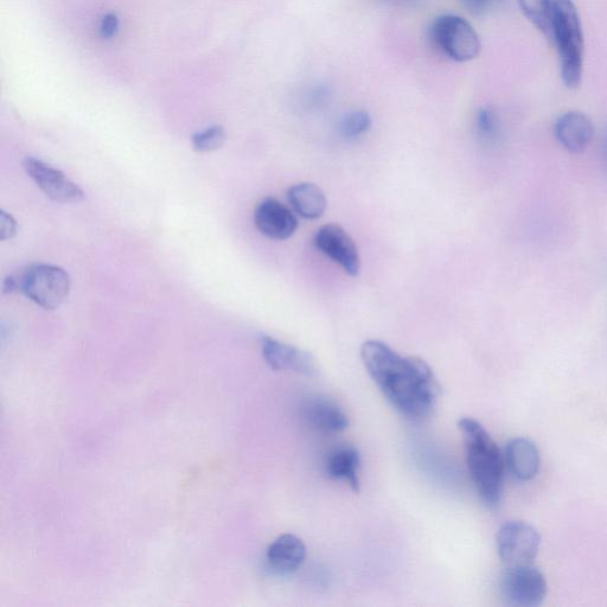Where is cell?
I'll return each instance as SVG.
<instances>
[{"label": "cell", "instance_id": "6da1fadb", "mask_svg": "<svg viewBox=\"0 0 607 607\" xmlns=\"http://www.w3.org/2000/svg\"><path fill=\"white\" fill-rule=\"evenodd\" d=\"M361 356L367 372L396 411L412 421L430 417L440 387L424 360L401 356L386 343L375 340L362 345Z\"/></svg>", "mask_w": 607, "mask_h": 607}, {"label": "cell", "instance_id": "7a4b0ae2", "mask_svg": "<svg viewBox=\"0 0 607 607\" xmlns=\"http://www.w3.org/2000/svg\"><path fill=\"white\" fill-rule=\"evenodd\" d=\"M462 432L466 460L472 482L485 506L494 508L501 501L504 456L493 438L477 420L463 418L458 423Z\"/></svg>", "mask_w": 607, "mask_h": 607}, {"label": "cell", "instance_id": "3957f363", "mask_svg": "<svg viewBox=\"0 0 607 607\" xmlns=\"http://www.w3.org/2000/svg\"><path fill=\"white\" fill-rule=\"evenodd\" d=\"M551 2V30L549 40L557 47L561 78L566 87L577 88L583 78L584 34L573 0Z\"/></svg>", "mask_w": 607, "mask_h": 607}, {"label": "cell", "instance_id": "277c9868", "mask_svg": "<svg viewBox=\"0 0 607 607\" xmlns=\"http://www.w3.org/2000/svg\"><path fill=\"white\" fill-rule=\"evenodd\" d=\"M428 38L440 54L459 63L477 59L482 51L481 38L475 28L457 15H442L434 19L428 29Z\"/></svg>", "mask_w": 607, "mask_h": 607}, {"label": "cell", "instance_id": "5b68a950", "mask_svg": "<svg viewBox=\"0 0 607 607\" xmlns=\"http://www.w3.org/2000/svg\"><path fill=\"white\" fill-rule=\"evenodd\" d=\"M21 290L35 304L46 310H55L65 303L70 291V279L62 268L53 265H35L21 278Z\"/></svg>", "mask_w": 607, "mask_h": 607}, {"label": "cell", "instance_id": "8992f818", "mask_svg": "<svg viewBox=\"0 0 607 607\" xmlns=\"http://www.w3.org/2000/svg\"><path fill=\"white\" fill-rule=\"evenodd\" d=\"M547 589L545 575L532 564L508 566L500 580L502 597L513 606H538L545 600Z\"/></svg>", "mask_w": 607, "mask_h": 607}, {"label": "cell", "instance_id": "52a82bcc", "mask_svg": "<svg viewBox=\"0 0 607 607\" xmlns=\"http://www.w3.org/2000/svg\"><path fill=\"white\" fill-rule=\"evenodd\" d=\"M497 552L507 566L533 564L539 553L541 536L532 525L522 521H510L498 530Z\"/></svg>", "mask_w": 607, "mask_h": 607}, {"label": "cell", "instance_id": "ba28073f", "mask_svg": "<svg viewBox=\"0 0 607 607\" xmlns=\"http://www.w3.org/2000/svg\"><path fill=\"white\" fill-rule=\"evenodd\" d=\"M25 171L50 200L59 203H79L85 198V193L62 171L53 168L40 159L25 158Z\"/></svg>", "mask_w": 607, "mask_h": 607}, {"label": "cell", "instance_id": "9c48e42d", "mask_svg": "<svg viewBox=\"0 0 607 607\" xmlns=\"http://www.w3.org/2000/svg\"><path fill=\"white\" fill-rule=\"evenodd\" d=\"M315 245L325 257L340 265L349 276H359L361 271L359 249L342 227L325 225L319 228L315 236Z\"/></svg>", "mask_w": 607, "mask_h": 607}, {"label": "cell", "instance_id": "30bf717a", "mask_svg": "<svg viewBox=\"0 0 607 607\" xmlns=\"http://www.w3.org/2000/svg\"><path fill=\"white\" fill-rule=\"evenodd\" d=\"M261 353L268 366L277 372L291 370V372L305 376H313L318 373L316 360L308 351L279 342L272 337H263Z\"/></svg>", "mask_w": 607, "mask_h": 607}, {"label": "cell", "instance_id": "8fae6325", "mask_svg": "<svg viewBox=\"0 0 607 607\" xmlns=\"http://www.w3.org/2000/svg\"><path fill=\"white\" fill-rule=\"evenodd\" d=\"M255 227L267 238L283 241L296 233L298 220L285 204L266 198L254 212Z\"/></svg>", "mask_w": 607, "mask_h": 607}, {"label": "cell", "instance_id": "7c38bea8", "mask_svg": "<svg viewBox=\"0 0 607 607\" xmlns=\"http://www.w3.org/2000/svg\"><path fill=\"white\" fill-rule=\"evenodd\" d=\"M302 414L316 430L328 434L341 433L347 430L349 420L342 408L325 396H309L302 404Z\"/></svg>", "mask_w": 607, "mask_h": 607}, {"label": "cell", "instance_id": "4fadbf2b", "mask_svg": "<svg viewBox=\"0 0 607 607\" xmlns=\"http://www.w3.org/2000/svg\"><path fill=\"white\" fill-rule=\"evenodd\" d=\"M555 138L566 151L581 153L589 148L594 127L589 117L578 111L560 115L554 126Z\"/></svg>", "mask_w": 607, "mask_h": 607}, {"label": "cell", "instance_id": "5bb4252c", "mask_svg": "<svg viewBox=\"0 0 607 607\" xmlns=\"http://www.w3.org/2000/svg\"><path fill=\"white\" fill-rule=\"evenodd\" d=\"M306 558L304 542L293 534L280 535L267 548V566L274 573L289 575L299 570Z\"/></svg>", "mask_w": 607, "mask_h": 607}, {"label": "cell", "instance_id": "9a60e30c", "mask_svg": "<svg viewBox=\"0 0 607 607\" xmlns=\"http://www.w3.org/2000/svg\"><path fill=\"white\" fill-rule=\"evenodd\" d=\"M504 462L517 481H532L540 469L538 447L527 438L511 439L504 453Z\"/></svg>", "mask_w": 607, "mask_h": 607}, {"label": "cell", "instance_id": "2e32d148", "mask_svg": "<svg viewBox=\"0 0 607 607\" xmlns=\"http://www.w3.org/2000/svg\"><path fill=\"white\" fill-rule=\"evenodd\" d=\"M289 201L295 212L306 220H317L327 210L328 201L316 184L299 183L289 190Z\"/></svg>", "mask_w": 607, "mask_h": 607}, {"label": "cell", "instance_id": "e0dca14e", "mask_svg": "<svg viewBox=\"0 0 607 607\" xmlns=\"http://www.w3.org/2000/svg\"><path fill=\"white\" fill-rule=\"evenodd\" d=\"M360 455L353 447H342L329 455L325 471L329 477L347 483L354 491L360 490Z\"/></svg>", "mask_w": 607, "mask_h": 607}, {"label": "cell", "instance_id": "ac0fdd59", "mask_svg": "<svg viewBox=\"0 0 607 607\" xmlns=\"http://www.w3.org/2000/svg\"><path fill=\"white\" fill-rule=\"evenodd\" d=\"M525 16L543 35L551 30V2L549 0H517Z\"/></svg>", "mask_w": 607, "mask_h": 607}, {"label": "cell", "instance_id": "d6986e66", "mask_svg": "<svg viewBox=\"0 0 607 607\" xmlns=\"http://www.w3.org/2000/svg\"><path fill=\"white\" fill-rule=\"evenodd\" d=\"M226 132L222 126H212L198 132L193 137V146L196 152L208 153L220 149L225 144Z\"/></svg>", "mask_w": 607, "mask_h": 607}, {"label": "cell", "instance_id": "ffe728a7", "mask_svg": "<svg viewBox=\"0 0 607 607\" xmlns=\"http://www.w3.org/2000/svg\"><path fill=\"white\" fill-rule=\"evenodd\" d=\"M372 127V118L367 112H351L342 119L340 132L344 138L360 137Z\"/></svg>", "mask_w": 607, "mask_h": 607}, {"label": "cell", "instance_id": "44dd1931", "mask_svg": "<svg viewBox=\"0 0 607 607\" xmlns=\"http://www.w3.org/2000/svg\"><path fill=\"white\" fill-rule=\"evenodd\" d=\"M476 129L478 136L484 140V142H494L500 133V119L497 114L490 110V108H482L477 113L476 118Z\"/></svg>", "mask_w": 607, "mask_h": 607}, {"label": "cell", "instance_id": "7402d4cb", "mask_svg": "<svg viewBox=\"0 0 607 607\" xmlns=\"http://www.w3.org/2000/svg\"><path fill=\"white\" fill-rule=\"evenodd\" d=\"M497 2L498 0H460L464 8L475 16L488 14L490 10L494 9Z\"/></svg>", "mask_w": 607, "mask_h": 607}, {"label": "cell", "instance_id": "603a6c76", "mask_svg": "<svg viewBox=\"0 0 607 607\" xmlns=\"http://www.w3.org/2000/svg\"><path fill=\"white\" fill-rule=\"evenodd\" d=\"M120 27L119 18L114 14H107L101 18L99 25V33L102 38L110 40L118 34Z\"/></svg>", "mask_w": 607, "mask_h": 607}, {"label": "cell", "instance_id": "cb8c5ba5", "mask_svg": "<svg viewBox=\"0 0 607 607\" xmlns=\"http://www.w3.org/2000/svg\"><path fill=\"white\" fill-rule=\"evenodd\" d=\"M17 234V222L14 219V216L9 213H5L2 210L0 213V239L2 241L10 240L15 238Z\"/></svg>", "mask_w": 607, "mask_h": 607}, {"label": "cell", "instance_id": "d4e9b609", "mask_svg": "<svg viewBox=\"0 0 607 607\" xmlns=\"http://www.w3.org/2000/svg\"><path fill=\"white\" fill-rule=\"evenodd\" d=\"M4 293H14L21 289V281L15 277H8L4 280Z\"/></svg>", "mask_w": 607, "mask_h": 607}, {"label": "cell", "instance_id": "484cf974", "mask_svg": "<svg viewBox=\"0 0 607 607\" xmlns=\"http://www.w3.org/2000/svg\"><path fill=\"white\" fill-rule=\"evenodd\" d=\"M387 2L399 3V4H408V3L415 2V0H387Z\"/></svg>", "mask_w": 607, "mask_h": 607}, {"label": "cell", "instance_id": "4316f807", "mask_svg": "<svg viewBox=\"0 0 607 607\" xmlns=\"http://www.w3.org/2000/svg\"><path fill=\"white\" fill-rule=\"evenodd\" d=\"M605 157H606V161H607V142H606V145H605Z\"/></svg>", "mask_w": 607, "mask_h": 607}]
</instances>
